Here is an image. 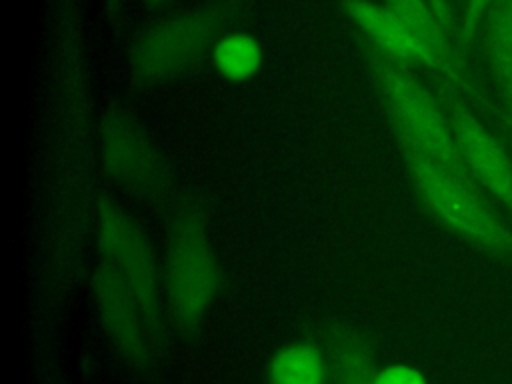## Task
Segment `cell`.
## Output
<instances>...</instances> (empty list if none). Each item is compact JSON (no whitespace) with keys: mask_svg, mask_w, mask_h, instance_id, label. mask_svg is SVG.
<instances>
[{"mask_svg":"<svg viewBox=\"0 0 512 384\" xmlns=\"http://www.w3.org/2000/svg\"><path fill=\"white\" fill-rule=\"evenodd\" d=\"M448 118L466 172L512 214V160L502 142L458 100L450 104Z\"/></svg>","mask_w":512,"mask_h":384,"instance_id":"cell-5","label":"cell"},{"mask_svg":"<svg viewBox=\"0 0 512 384\" xmlns=\"http://www.w3.org/2000/svg\"><path fill=\"white\" fill-rule=\"evenodd\" d=\"M100 152L108 174L132 192H150L160 178V160L146 132L124 112H110L100 130Z\"/></svg>","mask_w":512,"mask_h":384,"instance_id":"cell-6","label":"cell"},{"mask_svg":"<svg viewBox=\"0 0 512 384\" xmlns=\"http://www.w3.org/2000/svg\"><path fill=\"white\" fill-rule=\"evenodd\" d=\"M410 178L428 210L462 238L500 256H512V228L492 210L488 196L474 182L440 166L402 142Z\"/></svg>","mask_w":512,"mask_h":384,"instance_id":"cell-2","label":"cell"},{"mask_svg":"<svg viewBox=\"0 0 512 384\" xmlns=\"http://www.w3.org/2000/svg\"><path fill=\"white\" fill-rule=\"evenodd\" d=\"M388 8L406 24L418 42L432 54L440 70H450L448 48L440 22L424 4V0H388Z\"/></svg>","mask_w":512,"mask_h":384,"instance_id":"cell-11","label":"cell"},{"mask_svg":"<svg viewBox=\"0 0 512 384\" xmlns=\"http://www.w3.org/2000/svg\"><path fill=\"white\" fill-rule=\"evenodd\" d=\"M486 48L502 100V120L512 134V0H498L490 10Z\"/></svg>","mask_w":512,"mask_h":384,"instance_id":"cell-9","label":"cell"},{"mask_svg":"<svg viewBox=\"0 0 512 384\" xmlns=\"http://www.w3.org/2000/svg\"><path fill=\"white\" fill-rule=\"evenodd\" d=\"M268 384H326V362L310 344L280 348L268 366Z\"/></svg>","mask_w":512,"mask_h":384,"instance_id":"cell-10","label":"cell"},{"mask_svg":"<svg viewBox=\"0 0 512 384\" xmlns=\"http://www.w3.org/2000/svg\"><path fill=\"white\" fill-rule=\"evenodd\" d=\"M262 62L260 44L248 34H230L214 48V64L228 80L250 78Z\"/></svg>","mask_w":512,"mask_h":384,"instance_id":"cell-12","label":"cell"},{"mask_svg":"<svg viewBox=\"0 0 512 384\" xmlns=\"http://www.w3.org/2000/svg\"><path fill=\"white\" fill-rule=\"evenodd\" d=\"M366 384H428L424 374L408 364H390L376 372Z\"/></svg>","mask_w":512,"mask_h":384,"instance_id":"cell-13","label":"cell"},{"mask_svg":"<svg viewBox=\"0 0 512 384\" xmlns=\"http://www.w3.org/2000/svg\"><path fill=\"white\" fill-rule=\"evenodd\" d=\"M216 292V254L202 216L182 210L170 224L164 296L166 310L184 332H194Z\"/></svg>","mask_w":512,"mask_h":384,"instance_id":"cell-3","label":"cell"},{"mask_svg":"<svg viewBox=\"0 0 512 384\" xmlns=\"http://www.w3.org/2000/svg\"><path fill=\"white\" fill-rule=\"evenodd\" d=\"M204 32L196 24H174L158 30L140 50L136 62L142 76H164L184 66V62L200 50Z\"/></svg>","mask_w":512,"mask_h":384,"instance_id":"cell-8","label":"cell"},{"mask_svg":"<svg viewBox=\"0 0 512 384\" xmlns=\"http://www.w3.org/2000/svg\"><path fill=\"white\" fill-rule=\"evenodd\" d=\"M382 86L400 140L460 178L474 182L458 154L450 118L444 114L436 98L408 72L394 66L382 70Z\"/></svg>","mask_w":512,"mask_h":384,"instance_id":"cell-4","label":"cell"},{"mask_svg":"<svg viewBox=\"0 0 512 384\" xmlns=\"http://www.w3.org/2000/svg\"><path fill=\"white\" fill-rule=\"evenodd\" d=\"M348 12L356 20V24L364 32H368L376 40V44L390 56L404 62H420L440 68L432 54L418 42V38L388 6H376L366 0H348Z\"/></svg>","mask_w":512,"mask_h":384,"instance_id":"cell-7","label":"cell"},{"mask_svg":"<svg viewBox=\"0 0 512 384\" xmlns=\"http://www.w3.org/2000/svg\"><path fill=\"white\" fill-rule=\"evenodd\" d=\"M96 236L94 294L102 324L132 362L144 364L160 348L166 308L152 242L142 224L112 200L100 204Z\"/></svg>","mask_w":512,"mask_h":384,"instance_id":"cell-1","label":"cell"}]
</instances>
